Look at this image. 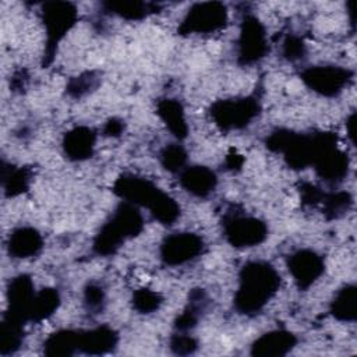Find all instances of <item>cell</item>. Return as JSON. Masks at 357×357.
<instances>
[{"instance_id":"1","label":"cell","mask_w":357,"mask_h":357,"mask_svg":"<svg viewBox=\"0 0 357 357\" xmlns=\"http://www.w3.org/2000/svg\"><path fill=\"white\" fill-rule=\"evenodd\" d=\"M278 280V275L266 264L255 262L244 268L237 301L240 308L243 311H255L261 308L273 294Z\"/></svg>"},{"instance_id":"2","label":"cell","mask_w":357,"mask_h":357,"mask_svg":"<svg viewBox=\"0 0 357 357\" xmlns=\"http://www.w3.org/2000/svg\"><path fill=\"white\" fill-rule=\"evenodd\" d=\"M165 248V258L169 262H183L188 258H192V254L198 252L199 243L197 238L190 236L174 237L166 243Z\"/></svg>"},{"instance_id":"3","label":"cell","mask_w":357,"mask_h":357,"mask_svg":"<svg viewBox=\"0 0 357 357\" xmlns=\"http://www.w3.org/2000/svg\"><path fill=\"white\" fill-rule=\"evenodd\" d=\"M294 339L290 333L275 332L261 337L254 346V354H283L291 349Z\"/></svg>"},{"instance_id":"4","label":"cell","mask_w":357,"mask_h":357,"mask_svg":"<svg viewBox=\"0 0 357 357\" xmlns=\"http://www.w3.org/2000/svg\"><path fill=\"white\" fill-rule=\"evenodd\" d=\"M321 261L311 252H298L293 259L291 271L297 280L303 284L311 283L317 275L321 272Z\"/></svg>"},{"instance_id":"5","label":"cell","mask_w":357,"mask_h":357,"mask_svg":"<svg viewBox=\"0 0 357 357\" xmlns=\"http://www.w3.org/2000/svg\"><path fill=\"white\" fill-rule=\"evenodd\" d=\"M308 78L311 81V85L326 93L337 91V88L343 86V84L347 81V71L335 68L315 70L311 71V75Z\"/></svg>"},{"instance_id":"6","label":"cell","mask_w":357,"mask_h":357,"mask_svg":"<svg viewBox=\"0 0 357 357\" xmlns=\"http://www.w3.org/2000/svg\"><path fill=\"white\" fill-rule=\"evenodd\" d=\"M229 236H231L233 243L252 244L258 243L264 237V227L257 220L241 219L236 222V226L233 225V229L229 231Z\"/></svg>"},{"instance_id":"7","label":"cell","mask_w":357,"mask_h":357,"mask_svg":"<svg viewBox=\"0 0 357 357\" xmlns=\"http://www.w3.org/2000/svg\"><path fill=\"white\" fill-rule=\"evenodd\" d=\"M336 312H333L336 317L342 319H353L354 318V310H356V293L353 287L344 289L337 300L335 301Z\"/></svg>"}]
</instances>
